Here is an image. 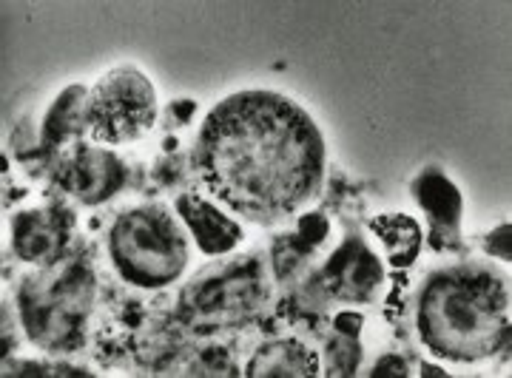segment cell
<instances>
[{"label": "cell", "mask_w": 512, "mask_h": 378, "mask_svg": "<svg viewBox=\"0 0 512 378\" xmlns=\"http://www.w3.org/2000/svg\"><path fill=\"white\" fill-rule=\"evenodd\" d=\"M262 296V270L254 256L217 265L197 276L183 293L185 322H220L248 310Z\"/></svg>", "instance_id": "cell-6"}, {"label": "cell", "mask_w": 512, "mask_h": 378, "mask_svg": "<svg viewBox=\"0 0 512 378\" xmlns=\"http://www.w3.org/2000/svg\"><path fill=\"white\" fill-rule=\"evenodd\" d=\"M194 168L228 208L254 222H276L316 197L325 143L311 117L285 97L245 91L208 117Z\"/></svg>", "instance_id": "cell-1"}, {"label": "cell", "mask_w": 512, "mask_h": 378, "mask_svg": "<svg viewBox=\"0 0 512 378\" xmlns=\"http://www.w3.org/2000/svg\"><path fill=\"white\" fill-rule=\"evenodd\" d=\"M194 108H197L194 100H177V103H171V106H168V114H171V120H174L177 126H183V123L191 120Z\"/></svg>", "instance_id": "cell-22"}, {"label": "cell", "mask_w": 512, "mask_h": 378, "mask_svg": "<svg viewBox=\"0 0 512 378\" xmlns=\"http://www.w3.org/2000/svg\"><path fill=\"white\" fill-rule=\"evenodd\" d=\"M330 234V222L328 216L322 214H302L299 216V239L311 248H319Z\"/></svg>", "instance_id": "cell-17"}, {"label": "cell", "mask_w": 512, "mask_h": 378, "mask_svg": "<svg viewBox=\"0 0 512 378\" xmlns=\"http://www.w3.org/2000/svg\"><path fill=\"white\" fill-rule=\"evenodd\" d=\"M72 216L63 208H32L12 219V248L23 262L55 265L69 245Z\"/></svg>", "instance_id": "cell-9"}, {"label": "cell", "mask_w": 512, "mask_h": 378, "mask_svg": "<svg viewBox=\"0 0 512 378\" xmlns=\"http://www.w3.org/2000/svg\"><path fill=\"white\" fill-rule=\"evenodd\" d=\"M86 103H89V94L83 86H69L52 103V108L43 117L40 137H37V151L43 157H49L66 140H72L80 128H86Z\"/></svg>", "instance_id": "cell-12"}, {"label": "cell", "mask_w": 512, "mask_h": 378, "mask_svg": "<svg viewBox=\"0 0 512 378\" xmlns=\"http://www.w3.org/2000/svg\"><path fill=\"white\" fill-rule=\"evenodd\" d=\"M3 376H89L80 367L49 361H3Z\"/></svg>", "instance_id": "cell-16"}, {"label": "cell", "mask_w": 512, "mask_h": 378, "mask_svg": "<svg viewBox=\"0 0 512 378\" xmlns=\"http://www.w3.org/2000/svg\"><path fill=\"white\" fill-rule=\"evenodd\" d=\"M362 324H365L362 313H353V310H348V313H339V316L333 319V327H336V333H345V336H356V339H359V330H362Z\"/></svg>", "instance_id": "cell-21"}, {"label": "cell", "mask_w": 512, "mask_h": 378, "mask_svg": "<svg viewBox=\"0 0 512 378\" xmlns=\"http://www.w3.org/2000/svg\"><path fill=\"white\" fill-rule=\"evenodd\" d=\"M510 293L487 270H447L436 276L419 307L424 342L450 359H476L510 342Z\"/></svg>", "instance_id": "cell-2"}, {"label": "cell", "mask_w": 512, "mask_h": 378, "mask_svg": "<svg viewBox=\"0 0 512 378\" xmlns=\"http://www.w3.org/2000/svg\"><path fill=\"white\" fill-rule=\"evenodd\" d=\"M94 302V276L83 262H57L20 290V316L29 339L46 350H72L80 342Z\"/></svg>", "instance_id": "cell-3"}, {"label": "cell", "mask_w": 512, "mask_h": 378, "mask_svg": "<svg viewBox=\"0 0 512 378\" xmlns=\"http://www.w3.org/2000/svg\"><path fill=\"white\" fill-rule=\"evenodd\" d=\"M413 197L430 222V248L433 251L456 248L461 214H464V199L456 185L444 177L441 168L433 165V168H424L413 180Z\"/></svg>", "instance_id": "cell-8"}, {"label": "cell", "mask_w": 512, "mask_h": 378, "mask_svg": "<svg viewBox=\"0 0 512 378\" xmlns=\"http://www.w3.org/2000/svg\"><path fill=\"white\" fill-rule=\"evenodd\" d=\"M111 259L120 276L140 288L174 282L188 262V239L177 219L160 205L134 208L111 231Z\"/></svg>", "instance_id": "cell-4"}, {"label": "cell", "mask_w": 512, "mask_h": 378, "mask_svg": "<svg viewBox=\"0 0 512 378\" xmlns=\"http://www.w3.org/2000/svg\"><path fill=\"white\" fill-rule=\"evenodd\" d=\"M55 180L66 194L80 199L83 205H97L123 188L126 168L106 148L74 145L69 154L55 162Z\"/></svg>", "instance_id": "cell-7"}, {"label": "cell", "mask_w": 512, "mask_h": 378, "mask_svg": "<svg viewBox=\"0 0 512 378\" xmlns=\"http://www.w3.org/2000/svg\"><path fill=\"white\" fill-rule=\"evenodd\" d=\"M359 364V344L356 336H345L336 333L328 344V367L333 370V376H350Z\"/></svg>", "instance_id": "cell-15"}, {"label": "cell", "mask_w": 512, "mask_h": 378, "mask_svg": "<svg viewBox=\"0 0 512 378\" xmlns=\"http://www.w3.org/2000/svg\"><path fill=\"white\" fill-rule=\"evenodd\" d=\"M154 120V89L146 74L131 66H120L106 74L86 103V128L100 143H134L154 128Z\"/></svg>", "instance_id": "cell-5"}, {"label": "cell", "mask_w": 512, "mask_h": 378, "mask_svg": "<svg viewBox=\"0 0 512 378\" xmlns=\"http://www.w3.org/2000/svg\"><path fill=\"white\" fill-rule=\"evenodd\" d=\"M177 211L183 216L185 228L194 236V242L200 245V251L208 256L234 251L242 242V228L237 222L228 214H222L220 208H214L208 199H202L200 194L177 197Z\"/></svg>", "instance_id": "cell-11"}, {"label": "cell", "mask_w": 512, "mask_h": 378, "mask_svg": "<svg viewBox=\"0 0 512 378\" xmlns=\"http://www.w3.org/2000/svg\"><path fill=\"white\" fill-rule=\"evenodd\" d=\"M316 356L305 344L299 342H274L265 344L251 361V376H313L316 373Z\"/></svg>", "instance_id": "cell-14"}, {"label": "cell", "mask_w": 512, "mask_h": 378, "mask_svg": "<svg viewBox=\"0 0 512 378\" xmlns=\"http://www.w3.org/2000/svg\"><path fill=\"white\" fill-rule=\"evenodd\" d=\"M370 376H407V361L402 356H396V353H387L370 367Z\"/></svg>", "instance_id": "cell-20"}, {"label": "cell", "mask_w": 512, "mask_h": 378, "mask_svg": "<svg viewBox=\"0 0 512 378\" xmlns=\"http://www.w3.org/2000/svg\"><path fill=\"white\" fill-rule=\"evenodd\" d=\"M197 370H202L200 376H228L231 359H228V353H225L222 347H211V350H205L200 356Z\"/></svg>", "instance_id": "cell-18"}, {"label": "cell", "mask_w": 512, "mask_h": 378, "mask_svg": "<svg viewBox=\"0 0 512 378\" xmlns=\"http://www.w3.org/2000/svg\"><path fill=\"white\" fill-rule=\"evenodd\" d=\"M510 222L507 225H498L493 234L487 236V242H484V251L495 256V259H501V262H510L512 256V248H510Z\"/></svg>", "instance_id": "cell-19"}, {"label": "cell", "mask_w": 512, "mask_h": 378, "mask_svg": "<svg viewBox=\"0 0 512 378\" xmlns=\"http://www.w3.org/2000/svg\"><path fill=\"white\" fill-rule=\"evenodd\" d=\"M384 273L376 253L367 248L359 236L345 239V245L330 256V262L319 273L322 288L336 299L362 302L370 299L373 290L382 285Z\"/></svg>", "instance_id": "cell-10"}, {"label": "cell", "mask_w": 512, "mask_h": 378, "mask_svg": "<svg viewBox=\"0 0 512 378\" xmlns=\"http://www.w3.org/2000/svg\"><path fill=\"white\" fill-rule=\"evenodd\" d=\"M370 231L379 236V242L387 251V259L396 268H407L421 248V228L413 216L407 214H384L370 222Z\"/></svg>", "instance_id": "cell-13"}]
</instances>
